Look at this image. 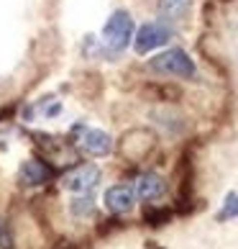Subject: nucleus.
<instances>
[{
    "instance_id": "14",
    "label": "nucleus",
    "mask_w": 238,
    "mask_h": 249,
    "mask_svg": "<svg viewBox=\"0 0 238 249\" xmlns=\"http://www.w3.org/2000/svg\"><path fill=\"white\" fill-rule=\"evenodd\" d=\"M13 229L5 218H0V249H13Z\"/></svg>"
},
{
    "instance_id": "4",
    "label": "nucleus",
    "mask_w": 238,
    "mask_h": 249,
    "mask_svg": "<svg viewBox=\"0 0 238 249\" xmlns=\"http://www.w3.org/2000/svg\"><path fill=\"white\" fill-rule=\"evenodd\" d=\"M154 134L151 131H146V128H133V131H128L123 136V142H121V154L126 157V160H141V157L149 154V149L154 146Z\"/></svg>"
},
{
    "instance_id": "5",
    "label": "nucleus",
    "mask_w": 238,
    "mask_h": 249,
    "mask_svg": "<svg viewBox=\"0 0 238 249\" xmlns=\"http://www.w3.org/2000/svg\"><path fill=\"white\" fill-rule=\"evenodd\" d=\"M54 178V170L49 167L47 162H39V160H26L18 170V185L23 188H39L44 182H49Z\"/></svg>"
},
{
    "instance_id": "1",
    "label": "nucleus",
    "mask_w": 238,
    "mask_h": 249,
    "mask_svg": "<svg viewBox=\"0 0 238 249\" xmlns=\"http://www.w3.org/2000/svg\"><path fill=\"white\" fill-rule=\"evenodd\" d=\"M149 67L154 72H159V75H175V77H185V80H192L197 75L195 62L190 59V54L185 49L161 52V54H157V57L149 62Z\"/></svg>"
},
{
    "instance_id": "10",
    "label": "nucleus",
    "mask_w": 238,
    "mask_h": 249,
    "mask_svg": "<svg viewBox=\"0 0 238 249\" xmlns=\"http://www.w3.org/2000/svg\"><path fill=\"white\" fill-rule=\"evenodd\" d=\"M192 8V0H159V13L167 21H179Z\"/></svg>"
},
{
    "instance_id": "12",
    "label": "nucleus",
    "mask_w": 238,
    "mask_h": 249,
    "mask_svg": "<svg viewBox=\"0 0 238 249\" xmlns=\"http://www.w3.org/2000/svg\"><path fill=\"white\" fill-rule=\"evenodd\" d=\"M172 216H175V211L172 208H143V221L149 226L154 229H159V226H167Z\"/></svg>"
},
{
    "instance_id": "8",
    "label": "nucleus",
    "mask_w": 238,
    "mask_h": 249,
    "mask_svg": "<svg viewBox=\"0 0 238 249\" xmlns=\"http://www.w3.org/2000/svg\"><path fill=\"white\" fill-rule=\"evenodd\" d=\"M79 146H82V152H87L93 157H105L113 152V139H111V134L100 131V128H85Z\"/></svg>"
},
{
    "instance_id": "11",
    "label": "nucleus",
    "mask_w": 238,
    "mask_h": 249,
    "mask_svg": "<svg viewBox=\"0 0 238 249\" xmlns=\"http://www.w3.org/2000/svg\"><path fill=\"white\" fill-rule=\"evenodd\" d=\"M95 211V196L93 193H75V198L69 200V213L75 218H87Z\"/></svg>"
},
{
    "instance_id": "2",
    "label": "nucleus",
    "mask_w": 238,
    "mask_h": 249,
    "mask_svg": "<svg viewBox=\"0 0 238 249\" xmlns=\"http://www.w3.org/2000/svg\"><path fill=\"white\" fill-rule=\"evenodd\" d=\"M133 34H136L133 18L126 11H115L108 18V23L103 26V44L111 52H123L128 44L133 41Z\"/></svg>"
},
{
    "instance_id": "9",
    "label": "nucleus",
    "mask_w": 238,
    "mask_h": 249,
    "mask_svg": "<svg viewBox=\"0 0 238 249\" xmlns=\"http://www.w3.org/2000/svg\"><path fill=\"white\" fill-rule=\"evenodd\" d=\"M133 190H136V196H139L141 200H157V198L164 196L167 185H164V180L159 178L157 172H143V175H139Z\"/></svg>"
},
{
    "instance_id": "13",
    "label": "nucleus",
    "mask_w": 238,
    "mask_h": 249,
    "mask_svg": "<svg viewBox=\"0 0 238 249\" xmlns=\"http://www.w3.org/2000/svg\"><path fill=\"white\" fill-rule=\"evenodd\" d=\"M218 221H231V218H238V193H228L225 200H223V208L218 211Z\"/></svg>"
},
{
    "instance_id": "7",
    "label": "nucleus",
    "mask_w": 238,
    "mask_h": 249,
    "mask_svg": "<svg viewBox=\"0 0 238 249\" xmlns=\"http://www.w3.org/2000/svg\"><path fill=\"white\" fill-rule=\"evenodd\" d=\"M133 203H136V196H133V188H128V185H113L105 190V206L115 216L131 213Z\"/></svg>"
},
{
    "instance_id": "3",
    "label": "nucleus",
    "mask_w": 238,
    "mask_h": 249,
    "mask_svg": "<svg viewBox=\"0 0 238 249\" xmlns=\"http://www.w3.org/2000/svg\"><path fill=\"white\" fill-rule=\"evenodd\" d=\"M172 36H175V31H172L167 23H161V21L143 23L141 29L133 34V49H136V54H149L154 49L164 47Z\"/></svg>"
},
{
    "instance_id": "6",
    "label": "nucleus",
    "mask_w": 238,
    "mask_h": 249,
    "mask_svg": "<svg viewBox=\"0 0 238 249\" xmlns=\"http://www.w3.org/2000/svg\"><path fill=\"white\" fill-rule=\"evenodd\" d=\"M100 167H95V164H87V167H79L69 175L67 180H64V188H67L69 193H93L97 188L100 182Z\"/></svg>"
}]
</instances>
